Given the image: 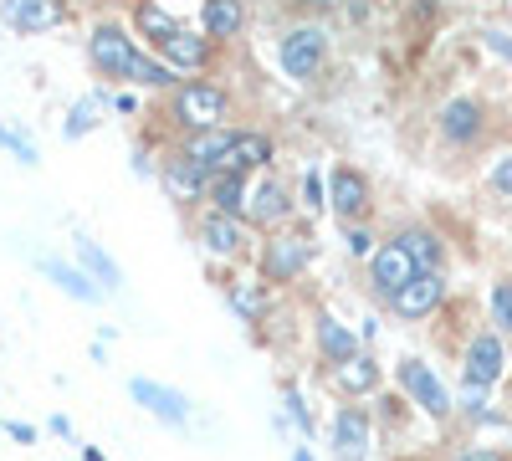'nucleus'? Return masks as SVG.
<instances>
[{
	"label": "nucleus",
	"mask_w": 512,
	"mask_h": 461,
	"mask_svg": "<svg viewBox=\"0 0 512 461\" xmlns=\"http://www.w3.org/2000/svg\"><path fill=\"white\" fill-rule=\"evenodd\" d=\"M72 251H77V262H82V272H88V277H93V282H98L103 292L123 282V267H118V262L108 257V251H103V246H98L93 236H72Z\"/></svg>",
	"instance_id": "obj_25"
},
{
	"label": "nucleus",
	"mask_w": 512,
	"mask_h": 461,
	"mask_svg": "<svg viewBox=\"0 0 512 461\" xmlns=\"http://www.w3.org/2000/svg\"><path fill=\"white\" fill-rule=\"evenodd\" d=\"M395 380H400V390L425 410V415H436V421H446V415H451V390L441 385V374L431 369V364H425V359H400V369H395Z\"/></svg>",
	"instance_id": "obj_7"
},
{
	"label": "nucleus",
	"mask_w": 512,
	"mask_h": 461,
	"mask_svg": "<svg viewBox=\"0 0 512 461\" xmlns=\"http://www.w3.org/2000/svg\"><path fill=\"white\" fill-rule=\"evenodd\" d=\"M128 395H134L149 415H154V421H164V426H190V400L180 395V390H169V385H159V380H144V374H139V380H128Z\"/></svg>",
	"instance_id": "obj_16"
},
{
	"label": "nucleus",
	"mask_w": 512,
	"mask_h": 461,
	"mask_svg": "<svg viewBox=\"0 0 512 461\" xmlns=\"http://www.w3.org/2000/svg\"><path fill=\"white\" fill-rule=\"evenodd\" d=\"M282 410H287V421L303 431V436H318V421H313V410H308V400H303V390H297V385H282Z\"/></svg>",
	"instance_id": "obj_30"
},
{
	"label": "nucleus",
	"mask_w": 512,
	"mask_h": 461,
	"mask_svg": "<svg viewBox=\"0 0 512 461\" xmlns=\"http://www.w3.org/2000/svg\"><path fill=\"white\" fill-rule=\"evenodd\" d=\"M344 241H349V257H364V262L374 257V246H379V236L369 231V221H359V226H349V231H344Z\"/></svg>",
	"instance_id": "obj_33"
},
{
	"label": "nucleus",
	"mask_w": 512,
	"mask_h": 461,
	"mask_svg": "<svg viewBox=\"0 0 512 461\" xmlns=\"http://www.w3.org/2000/svg\"><path fill=\"white\" fill-rule=\"evenodd\" d=\"M328 380H333L338 390H344V395H374L384 374H379V359H374V354H354L349 364L328 369Z\"/></svg>",
	"instance_id": "obj_22"
},
{
	"label": "nucleus",
	"mask_w": 512,
	"mask_h": 461,
	"mask_svg": "<svg viewBox=\"0 0 512 461\" xmlns=\"http://www.w3.org/2000/svg\"><path fill=\"white\" fill-rule=\"evenodd\" d=\"M52 436H72V421H67V415H52Z\"/></svg>",
	"instance_id": "obj_38"
},
{
	"label": "nucleus",
	"mask_w": 512,
	"mask_h": 461,
	"mask_svg": "<svg viewBox=\"0 0 512 461\" xmlns=\"http://www.w3.org/2000/svg\"><path fill=\"white\" fill-rule=\"evenodd\" d=\"M297 205H303V211H328V180L318 170L303 175V200H297Z\"/></svg>",
	"instance_id": "obj_31"
},
{
	"label": "nucleus",
	"mask_w": 512,
	"mask_h": 461,
	"mask_svg": "<svg viewBox=\"0 0 512 461\" xmlns=\"http://www.w3.org/2000/svg\"><path fill=\"white\" fill-rule=\"evenodd\" d=\"M98 98H82V103H72V113H67V123H62V139H82V134H93L98 129Z\"/></svg>",
	"instance_id": "obj_29"
},
{
	"label": "nucleus",
	"mask_w": 512,
	"mask_h": 461,
	"mask_svg": "<svg viewBox=\"0 0 512 461\" xmlns=\"http://www.w3.org/2000/svg\"><path fill=\"white\" fill-rule=\"evenodd\" d=\"M0 144H6V149H11V154H16L21 164H36V149H31V144H26V139H21L16 129H6V123H0Z\"/></svg>",
	"instance_id": "obj_35"
},
{
	"label": "nucleus",
	"mask_w": 512,
	"mask_h": 461,
	"mask_svg": "<svg viewBox=\"0 0 512 461\" xmlns=\"http://www.w3.org/2000/svg\"><path fill=\"white\" fill-rule=\"evenodd\" d=\"M195 236H200V246L210 251V257H226V262H236L241 251H246V241H251V226H246L241 216L205 211V216L195 221Z\"/></svg>",
	"instance_id": "obj_10"
},
{
	"label": "nucleus",
	"mask_w": 512,
	"mask_h": 461,
	"mask_svg": "<svg viewBox=\"0 0 512 461\" xmlns=\"http://www.w3.org/2000/svg\"><path fill=\"white\" fill-rule=\"evenodd\" d=\"M318 257V241L308 231H297V226H282V231H267L262 241V282L267 287H287L297 282Z\"/></svg>",
	"instance_id": "obj_2"
},
{
	"label": "nucleus",
	"mask_w": 512,
	"mask_h": 461,
	"mask_svg": "<svg viewBox=\"0 0 512 461\" xmlns=\"http://www.w3.org/2000/svg\"><path fill=\"white\" fill-rule=\"evenodd\" d=\"M292 211H297V200H292V185L282 180V175H272V170H262L251 180V195H246V226H256V231H282L287 221H292Z\"/></svg>",
	"instance_id": "obj_4"
},
{
	"label": "nucleus",
	"mask_w": 512,
	"mask_h": 461,
	"mask_svg": "<svg viewBox=\"0 0 512 461\" xmlns=\"http://www.w3.org/2000/svg\"><path fill=\"white\" fill-rule=\"evenodd\" d=\"M492 323H497V333H512V282L492 287Z\"/></svg>",
	"instance_id": "obj_32"
},
{
	"label": "nucleus",
	"mask_w": 512,
	"mask_h": 461,
	"mask_svg": "<svg viewBox=\"0 0 512 461\" xmlns=\"http://www.w3.org/2000/svg\"><path fill=\"white\" fill-rule=\"evenodd\" d=\"M292 461H313V451H308V446H297V451H292Z\"/></svg>",
	"instance_id": "obj_41"
},
{
	"label": "nucleus",
	"mask_w": 512,
	"mask_h": 461,
	"mask_svg": "<svg viewBox=\"0 0 512 461\" xmlns=\"http://www.w3.org/2000/svg\"><path fill=\"white\" fill-rule=\"evenodd\" d=\"M328 47H333L328 26H318V21H303V26H292V31L282 36L277 62H282V72H287L292 82H313V77L323 72V62H328Z\"/></svg>",
	"instance_id": "obj_3"
},
{
	"label": "nucleus",
	"mask_w": 512,
	"mask_h": 461,
	"mask_svg": "<svg viewBox=\"0 0 512 461\" xmlns=\"http://www.w3.org/2000/svg\"><path fill=\"white\" fill-rule=\"evenodd\" d=\"M246 26V0H205L200 6V31L210 41H231Z\"/></svg>",
	"instance_id": "obj_20"
},
{
	"label": "nucleus",
	"mask_w": 512,
	"mask_h": 461,
	"mask_svg": "<svg viewBox=\"0 0 512 461\" xmlns=\"http://www.w3.org/2000/svg\"><path fill=\"white\" fill-rule=\"evenodd\" d=\"M246 195H251V180H246V175H210L205 211H221V216H246Z\"/></svg>",
	"instance_id": "obj_24"
},
{
	"label": "nucleus",
	"mask_w": 512,
	"mask_h": 461,
	"mask_svg": "<svg viewBox=\"0 0 512 461\" xmlns=\"http://www.w3.org/2000/svg\"><path fill=\"white\" fill-rule=\"evenodd\" d=\"M436 123H441V139L456 144V149H472V144L487 134V113H482L477 98H451V103H441Z\"/></svg>",
	"instance_id": "obj_11"
},
{
	"label": "nucleus",
	"mask_w": 512,
	"mask_h": 461,
	"mask_svg": "<svg viewBox=\"0 0 512 461\" xmlns=\"http://www.w3.org/2000/svg\"><path fill=\"white\" fill-rule=\"evenodd\" d=\"M303 6H313V11H328V6H333V0H303Z\"/></svg>",
	"instance_id": "obj_42"
},
{
	"label": "nucleus",
	"mask_w": 512,
	"mask_h": 461,
	"mask_svg": "<svg viewBox=\"0 0 512 461\" xmlns=\"http://www.w3.org/2000/svg\"><path fill=\"white\" fill-rule=\"evenodd\" d=\"M487 180H492V190H497V195H507V200H512V154H502V159L492 164V175H487Z\"/></svg>",
	"instance_id": "obj_36"
},
{
	"label": "nucleus",
	"mask_w": 512,
	"mask_h": 461,
	"mask_svg": "<svg viewBox=\"0 0 512 461\" xmlns=\"http://www.w3.org/2000/svg\"><path fill=\"white\" fill-rule=\"evenodd\" d=\"M400 241H405V251H410L415 272H441V267H446V246H441V236H436V231H425V226H405V231H400Z\"/></svg>",
	"instance_id": "obj_26"
},
{
	"label": "nucleus",
	"mask_w": 512,
	"mask_h": 461,
	"mask_svg": "<svg viewBox=\"0 0 512 461\" xmlns=\"http://www.w3.org/2000/svg\"><path fill=\"white\" fill-rule=\"evenodd\" d=\"M6 436H11V441H21V446H31V441H36V426H26V421H11V426H6Z\"/></svg>",
	"instance_id": "obj_37"
},
{
	"label": "nucleus",
	"mask_w": 512,
	"mask_h": 461,
	"mask_svg": "<svg viewBox=\"0 0 512 461\" xmlns=\"http://www.w3.org/2000/svg\"><path fill=\"white\" fill-rule=\"evenodd\" d=\"M41 272H47L67 298H77V303H103V287L82 272V267H72V262H57V257H41Z\"/></svg>",
	"instance_id": "obj_23"
},
{
	"label": "nucleus",
	"mask_w": 512,
	"mask_h": 461,
	"mask_svg": "<svg viewBox=\"0 0 512 461\" xmlns=\"http://www.w3.org/2000/svg\"><path fill=\"white\" fill-rule=\"evenodd\" d=\"M159 185L175 195V200H205L210 170H205V164H195L185 149H169V154L159 159Z\"/></svg>",
	"instance_id": "obj_13"
},
{
	"label": "nucleus",
	"mask_w": 512,
	"mask_h": 461,
	"mask_svg": "<svg viewBox=\"0 0 512 461\" xmlns=\"http://www.w3.org/2000/svg\"><path fill=\"white\" fill-rule=\"evenodd\" d=\"M231 308H236V318L241 323H267V282H251V277H241L231 292Z\"/></svg>",
	"instance_id": "obj_27"
},
{
	"label": "nucleus",
	"mask_w": 512,
	"mask_h": 461,
	"mask_svg": "<svg viewBox=\"0 0 512 461\" xmlns=\"http://www.w3.org/2000/svg\"><path fill=\"white\" fill-rule=\"evenodd\" d=\"M139 47H134V36H128V26L118 21H98L93 36H88V62L98 77H113V82H128V67H134Z\"/></svg>",
	"instance_id": "obj_5"
},
{
	"label": "nucleus",
	"mask_w": 512,
	"mask_h": 461,
	"mask_svg": "<svg viewBox=\"0 0 512 461\" xmlns=\"http://www.w3.org/2000/svg\"><path fill=\"white\" fill-rule=\"evenodd\" d=\"M374 446V421L364 405H344L333 415V456L338 461H364Z\"/></svg>",
	"instance_id": "obj_15"
},
{
	"label": "nucleus",
	"mask_w": 512,
	"mask_h": 461,
	"mask_svg": "<svg viewBox=\"0 0 512 461\" xmlns=\"http://www.w3.org/2000/svg\"><path fill=\"white\" fill-rule=\"evenodd\" d=\"M236 134H241V129H231V123H226V129L185 134V144H180V149H185L195 164H205L210 175H216V170H221V159H226V154H231V144H236Z\"/></svg>",
	"instance_id": "obj_21"
},
{
	"label": "nucleus",
	"mask_w": 512,
	"mask_h": 461,
	"mask_svg": "<svg viewBox=\"0 0 512 461\" xmlns=\"http://www.w3.org/2000/svg\"><path fill=\"white\" fill-rule=\"evenodd\" d=\"M159 62L164 67H175V72H200V67H210V36L200 31H190V26H180L169 41H159Z\"/></svg>",
	"instance_id": "obj_18"
},
{
	"label": "nucleus",
	"mask_w": 512,
	"mask_h": 461,
	"mask_svg": "<svg viewBox=\"0 0 512 461\" xmlns=\"http://www.w3.org/2000/svg\"><path fill=\"white\" fill-rule=\"evenodd\" d=\"M405 282H415V262H410L405 241H400V236L379 241V246H374V257H369V292H374V298H384V303H390V298H395V292H400Z\"/></svg>",
	"instance_id": "obj_8"
},
{
	"label": "nucleus",
	"mask_w": 512,
	"mask_h": 461,
	"mask_svg": "<svg viewBox=\"0 0 512 461\" xmlns=\"http://www.w3.org/2000/svg\"><path fill=\"white\" fill-rule=\"evenodd\" d=\"M441 303H446V277H441V272H415V282H405L395 298H390L395 318H405V323L431 318Z\"/></svg>",
	"instance_id": "obj_12"
},
{
	"label": "nucleus",
	"mask_w": 512,
	"mask_h": 461,
	"mask_svg": "<svg viewBox=\"0 0 512 461\" xmlns=\"http://www.w3.org/2000/svg\"><path fill=\"white\" fill-rule=\"evenodd\" d=\"M169 118L180 123L185 134H205V129H226L231 118V93L221 88V82H205V77H190L180 82L175 93H169Z\"/></svg>",
	"instance_id": "obj_1"
},
{
	"label": "nucleus",
	"mask_w": 512,
	"mask_h": 461,
	"mask_svg": "<svg viewBox=\"0 0 512 461\" xmlns=\"http://www.w3.org/2000/svg\"><path fill=\"white\" fill-rule=\"evenodd\" d=\"M134 21H139V31H144V36L154 41V47H159V41H169V36L180 31V21L169 16L164 6H154V0H144V6H139V16H134Z\"/></svg>",
	"instance_id": "obj_28"
},
{
	"label": "nucleus",
	"mask_w": 512,
	"mask_h": 461,
	"mask_svg": "<svg viewBox=\"0 0 512 461\" xmlns=\"http://www.w3.org/2000/svg\"><path fill=\"white\" fill-rule=\"evenodd\" d=\"M0 16H6L11 31L36 36V31H57L72 11H67V0H0Z\"/></svg>",
	"instance_id": "obj_14"
},
{
	"label": "nucleus",
	"mask_w": 512,
	"mask_h": 461,
	"mask_svg": "<svg viewBox=\"0 0 512 461\" xmlns=\"http://www.w3.org/2000/svg\"><path fill=\"white\" fill-rule=\"evenodd\" d=\"M482 47L497 52L502 62H512V31H502V26H482Z\"/></svg>",
	"instance_id": "obj_34"
},
{
	"label": "nucleus",
	"mask_w": 512,
	"mask_h": 461,
	"mask_svg": "<svg viewBox=\"0 0 512 461\" xmlns=\"http://www.w3.org/2000/svg\"><path fill=\"white\" fill-rule=\"evenodd\" d=\"M82 461H108V456H103L98 446H82Z\"/></svg>",
	"instance_id": "obj_40"
},
{
	"label": "nucleus",
	"mask_w": 512,
	"mask_h": 461,
	"mask_svg": "<svg viewBox=\"0 0 512 461\" xmlns=\"http://www.w3.org/2000/svg\"><path fill=\"white\" fill-rule=\"evenodd\" d=\"M267 164H272V139H267V134H256V129H241L216 175H251V170L262 175Z\"/></svg>",
	"instance_id": "obj_19"
},
{
	"label": "nucleus",
	"mask_w": 512,
	"mask_h": 461,
	"mask_svg": "<svg viewBox=\"0 0 512 461\" xmlns=\"http://www.w3.org/2000/svg\"><path fill=\"white\" fill-rule=\"evenodd\" d=\"M461 461H507V456H497V451H466Z\"/></svg>",
	"instance_id": "obj_39"
},
{
	"label": "nucleus",
	"mask_w": 512,
	"mask_h": 461,
	"mask_svg": "<svg viewBox=\"0 0 512 461\" xmlns=\"http://www.w3.org/2000/svg\"><path fill=\"white\" fill-rule=\"evenodd\" d=\"M369 205H374L369 175L354 170V164H338V170L328 175V211L344 226H359V221H369Z\"/></svg>",
	"instance_id": "obj_6"
},
{
	"label": "nucleus",
	"mask_w": 512,
	"mask_h": 461,
	"mask_svg": "<svg viewBox=\"0 0 512 461\" xmlns=\"http://www.w3.org/2000/svg\"><path fill=\"white\" fill-rule=\"evenodd\" d=\"M313 344H318V359H323L328 369H338V364H349L354 354H364V349H359V333H349L333 313H318V318H313Z\"/></svg>",
	"instance_id": "obj_17"
},
{
	"label": "nucleus",
	"mask_w": 512,
	"mask_h": 461,
	"mask_svg": "<svg viewBox=\"0 0 512 461\" xmlns=\"http://www.w3.org/2000/svg\"><path fill=\"white\" fill-rule=\"evenodd\" d=\"M502 369H507L502 333H497V328L477 333V339L466 344V359H461V380H466V385H477V390H492V385L502 380Z\"/></svg>",
	"instance_id": "obj_9"
}]
</instances>
